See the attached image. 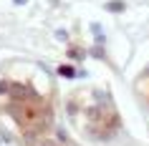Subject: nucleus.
Listing matches in <instances>:
<instances>
[{
	"label": "nucleus",
	"mask_w": 149,
	"mask_h": 146,
	"mask_svg": "<svg viewBox=\"0 0 149 146\" xmlns=\"http://www.w3.org/2000/svg\"><path fill=\"white\" fill-rule=\"evenodd\" d=\"M106 8H109V10H114V13H121V10H124V3H119V0H116V3H109Z\"/></svg>",
	"instance_id": "f257e3e1"
}]
</instances>
